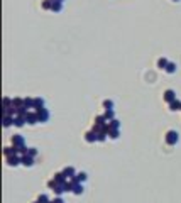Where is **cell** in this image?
Here are the masks:
<instances>
[{
	"label": "cell",
	"mask_w": 181,
	"mask_h": 203,
	"mask_svg": "<svg viewBox=\"0 0 181 203\" xmlns=\"http://www.w3.org/2000/svg\"><path fill=\"white\" fill-rule=\"evenodd\" d=\"M108 125H110V129H120V122H119L117 118H113V120L108 122Z\"/></svg>",
	"instance_id": "d4e9b609"
},
{
	"label": "cell",
	"mask_w": 181,
	"mask_h": 203,
	"mask_svg": "<svg viewBox=\"0 0 181 203\" xmlns=\"http://www.w3.org/2000/svg\"><path fill=\"white\" fill-rule=\"evenodd\" d=\"M83 191H85V190H83V184H81V183H75V186H73V191H71V193L81 195Z\"/></svg>",
	"instance_id": "e0dca14e"
},
{
	"label": "cell",
	"mask_w": 181,
	"mask_h": 203,
	"mask_svg": "<svg viewBox=\"0 0 181 203\" xmlns=\"http://www.w3.org/2000/svg\"><path fill=\"white\" fill-rule=\"evenodd\" d=\"M14 103H12V98H9V97H5L3 98V108H9V107H12Z\"/></svg>",
	"instance_id": "83f0119b"
},
{
	"label": "cell",
	"mask_w": 181,
	"mask_h": 203,
	"mask_svg": "<svg viewBox=\"0 0 181 203\" xmlns=\"http://www.w3.org/2000/svg\"><path fill=\"white\" fill-rule=\"evenodd\" d=\"M29 156H32V157L37 156V149H36V147H29Z\"/></svg>",
	"instance_id": "f546056e"
},
{
	"label": "cell",
	"mask_w": 181,
	"mask_h": 203,
	"mask_svg": "<svg viewBox=\"0 0 181 203\" xmlns=\"http://www.w3.org/2000/svg\"><path fill=\"white\" fill-rule=\"evenodd\" d=\"M58 2H61V3H63V2H64V0H58Z\"/></svg>",
	"instance_id": "d6a6232c"
},
{
	"label": "cell",
	"mask_w": 181,
	"mask_h": 203,
	"mask_svg": "<svg viewBox=\"0 0 181 203\" xmlns=\"http://www.w3.org/2000/svg\"><path fill=\"white\" fill-rule=\"evenodd\" d=\"M26 120H27V124H29V125H36V124L39 122V120H37V112H36V110H34V112H30V110H29V114L26 115Z\"/></svg>",
	"instance_id": "3957f363"
},
{
	"label": "cell",
	"mask_w": 181,
	"mask_h": 203,
	"mask_svg": "<svg viewBox=\"0 0 181 203\" xmlns=\"http://www.w3.org/2000/svg\"><path fill=\"white\" fill-rule=\"evenodd\" d=\"M51 10H53V12H61V10H63V3L58 2V0H54V2L51 3Z\"/></svg>",
	"instance_id": "2e32d148"
},
{
	"label": "cell",
	"mask_w": 181,
	"mask_h": 203,
	"mask_svg": "<svg viewBox=\"0 0 181 203\" xmlns=\"http://www.w3.org/2000/svg\"><path fill=\"white\" fill-rule=\"evenodd\" d=\"M51 0H42V9L44 10H51Z\"/></svg>",
	"instance_id": "f1b7e54d"
},
{
	"label": "cell",
	"mask_w": 181,
	"mask_h": 203,
	"mask_svg": "<svg viewBox=\"0 0 181 203\" xmlns=\"http://www.w3.org/2000/svg\"><path fill=\"white\" fill-rule=\"evenodd\" d=\"M85 141L86 142H97L98 141V134L93 132V130H88V132H85Z\"/></svg>",
	"instance_id": "52a82bcc"
},
{
	"label": "cell",
	"mask_w": 181,
	"mask_h": 203,
	"mask_svg": "<svg viewBox=\"0 0 181 203\" xmlns=\"http://www.w3.org/2000/svg\"><path fill=\"white\" fill-rule=\"evenodd\" d=\"M103 115H105V118L110 122V120L115 118V112H113V108H110V110H105V114H103Z\"/></svg>",
	"instance_id": "d6986e66"
},
{
	"label": "cell",
	"mask_w": 181,
	"mask_h": 203,
	"mask_svg": "<svg viewBox=\"0 0 181 203\" xmlns=\"http://www.w3.org/2000/svg\"><path fill=\"white\" fill-rule=\"evenodd\" d=\"M7 159V164L9 166H19L20 164V156H10V157H5Z\"/></svg>",
	"instance_id": "8fae6325"
},
{
	"label": "cell",
	"mask_w": 181,
	"mask_h": 203,
	"mask_svg": "<svg viewBox=\"0 0 181 203\" xmlns=\"http://www.w3.org/2000/svg\"><path fill=\"white\" fill-rule=\"evenodd\" d=\"M58 186H59V183H58V181H56L54 178H51L49 181H48V188H49V190H53V191H54V190H56Z\"/></svg>",
	"instance_id": "ffe728a7"
},
{
	"label": "cell",
	"mask_w": 181,
	"mask_h": 203,
	"mask_svg": "<svg viewBox=\"0 0 181 203\" xmlns=\"http://www.w3.org/2000/svg\"><path fill=\"white\" fill-rule=\"evenodd\" d=\"M53 178H54V179H56L59 184H64L66 181H68V178L64 176V173H63V171H61V173H54V174H53Z\"/></svg>",
	"instance_id": "7c38bea8"
},
{
	"label": "cell",
	"mask_w": 181,
	"mask_h": 203,
	"mask_svg": "<svg viewBox=\"0 0 181 203\" xmlns=\"http://www.w3.org/2000/svg\"><path fill=\"white\" fill-rule=\"evenodd\" d=\"M168 63H169V61H168L166 58H159L158 59V68H159V69H166Z\"/></svg>",
	"instance_id": "ac0fdd59"
},
{
	"label": "cell",
	"mask_w": 181,
	"mask_h": 203,
	"mask_svg": "<svg viewBox=\"0 0 181 203\" xmlns=\"http://www.w3.org/2000/svg\"><path fill=\"white\" fill-rule=\"evenodd\" d=\"M86 178H88V174L85 173V171H80V173H76V176L73 178L76 183H83V181H86Z\"/></svg>",
	"instance_id": "5bb4252c"
},
{
	"label": "cell",
	"mask_w": 181,
	"mask_h": 203,
	"mask_svg": "<svg viewBox=\"0 0 181 203\" xmlns=\"http://www.w3.org/2000/svg\"><path fill=\"white\" fill-rule=\"evenodd\" d=\"M173 2H180V0H173Z\"/></svg>",
	"instance_id": "836d02e7"
},
{
	"label": "cell",
	"mask_w": 181,
	"mask_h": 203,
	"mask_svg": "<svg viewBox=\"0 0 181 203\" xmlns=\"http://www.w3.org/2000/svg\"><path fill=\"white\" fill-rule=\"evenodd\" d=\"M37 202L39 203H49L51 200L48 198V195H39V196H37Z\"/></svg>",
	"instance_id": "4316f807"
},
{
	"label": "cell",
	"mask_w": 181,
	"mask_h": 203,
	"mask_svg": "<svg viewBox=\"0 0 181 203\" xmlns=\"http://www.w3.org/2000/svg\"><path fill=\"white\" fill-rule=\"evenodd\" d=\"M17 154H19V151H17V147H15V145H12V147H3V156H5V157L17 156Z\"/></svg>",
	"instance_id": "9c48e42d"
},
{
	"label": "cell",
	"mask_w": 181,
	"mask_h": 203,
	"mask_svg": "<svg viewBox=\"0 0 181 203\" xmlns=\"http://www.w3.org/2000/svg\"><path fill=\"white\" fill-rule=\"evenodd\" d=\"M108 135H110V139H119V129H110Z\"/></svg>",
	"instance_id": "484cf974"
},
{
	"label": "cell",
	"mask_w": 181,
	"mask_h": 203,
	"mask_svg": "<svg viewBox=\"0 0 181 203\" xmlns=\"http://www.w3.org/2000/svg\"><path fill=\"white\" fill-rule=\"evenodd\" d=\"M20 164L26 166V168H30V166H34V157H32V156H29V154L20 156Z\"/></svg>",
	"instance_id": "277c9868"
},
{
	"label": "cell",
	"mask_w": 181,
	"mask_h": 203,
	"mask_svg": "<svg viewBox=\"0 0 181 203\" xmlns=\"http://www.w3.org/2000/svg\"><path fill=\"white\" fill-rule=\"evenodd\" d=\"M49 117H51V114H49L48 108H41V110H37V120H39L41 124H46V122L49 120Z\"/></svg>",
	"instance_id": "7a4b0ae2"
},
{
	"label": "cell",
	"mask_w": 181,
	"mask_h": 203,
	"mask_svg": "<svg viewBox=\"0 0 181 203\" xmlns=\"http://www.w3.org/2000/svg\"><path fill=\"white\" fill-rule=\"evenodd\" d=\"M63 173H64V176H66L68 179H73V178L76 176V171H75V168H73V166H66V168L63 169Z\"/></svg>",
	"instance_id": "30bf717a"
},
{
	"label": "cell",
	"mask_w": 181,
	"mask_h": 203,
	"mask_svg": "<svg viewBox=\"0 0 181 203\" xmlns=\"http://www.w3.org/2000/svg\"><path fill=\"white\" fill-rule=\"evenodd\" d=\"M169 110H171V112H176V110H181V102L178 100V98H176L174 102H171V103H169Z\"/></svg>",
	"instance_id": "9a60e30c"
},
{
	"label": "cell",
	"mask_w": 181,
	"mask_h": 203,
	"mask_svg": "<svg viewBox=\"0 0 181 203\" xmlns=\"http://www.w3.org/2000/svg\"><path fill=\"white\" fill-rule=\"evenodd\" d=\"M164 141H166V144H168V145L178 144V141H180V134H178L176 130H168L166 135H164Z\"/></svg>",
	"instance_id": "6da1fadb"
},
{
	"label": "cell",
	"mask_w": 181,
	"mask_h": 203,
	"mask_svg": "<svg viewBox=\"0 0 181 203\" xmlns=\"http://www.w3.org/2000/svg\"><path fill=\"white\" fill-rule=\"evenodd\" d=\"M46 102H44V98L42 97H36L34 98V110L37 112V110H41V108H46Z\"/></svg>",
	"instance_id": "ba28073f"
},
{
	"label": "cell",
	"mask_w": 181,
	"mask_h": 203,
	"mask_svg": "<svg viewBox=\"0 0 181 203\" xmlns=\"http://www.w3.org/2000/svg\"><path fill=\"white\" fill-rule=\"evenodd\" d=\"M102 105H103L105 110H110V108H113V102H112V100H103V103H102Z\"/></svg>",
	"instance_id": "cb8c5ba5"
},
{
	"label": "cell",
	"mask_w": 181,
	"mask_h": 203,
	"mask_svg": "<svg viewBox=\"0 0 181 203\" xmlns=\"http://www.w3.org/2000/svg\"><path fill=\"white\" fill-rule=\"evenodd\" d=\"M53 203H64V202H63V198L58 196V198H54V200H53Z\"/></svg>",
	"instance_id": "1f68e13d"
},
{
	"label": "cell",
	"mask_w": 181,
	"mask_h": 203,
	"mask_svg": "<svg viewBox=\"0 0 181 203\" xmlns=\"http://www.w3.org/2000/svg\"><path fill=\"white\" fill-rule=\"evenodd\" d=\"M164 100H166L168 103L174 102V100H176V91L171 90V88H169V90H166V91H164Z\"/></svg>",
	"instance_id": "8992f818"
},
{
	"label": "cell",
	"mask_w": 181,
	"mask_h": 203,
	"mask_svg": "<svg viewBox=\"0 0 181 203\" xmlns=\"http://www.w3.org/2000/svg\"><path fill=\"white\" fill-rule=\"evenodd\" d=\"M164 71H166V73H169V75L174 73V71H176V64H174V63H168V66H166Z\"/></svg>",
	"instance_id": "603a6c76"
},
{
	"label": "cell",
	"mask_w": 181,
	"mask_h": 203,
	"mask_svg": "<svg viewBox=\"0 0 181 203\" xmlns=\"http://www.w3.org/2000/svg\"><path fill=\"white\" fill-rule=\"evenodd\" d=\"M12 144L15 147H22V145H26V141H24V137L20 134H14L12 135Z\"/></svg>",
	"instance_id": "5b68a950"
},
{
	"label": "cell",
	"mask_w": 181,
	"mask_h": 203,
	"mask_svg": "<svg viewBox=\"0 0 181 203\" xmlns=\"http://www.w3.org/2000/svg\"><path fill=\"white\" fill-rule=\"evenodd\" d=\"M26 122H27V120H26V117L24 115H15L14 117V125L15 127H22Z\"/></svg>",
	"instance_id": "4fadbf2b"
},
{
	"label": "cell",
	"mask_w": 181,
	"mask_h": 203,
	"mask_svg": "<svg viewBox=\"0 0 181 203\" xmlns=\"http://www.w3.org/2000/svg\"><path fill=\"white\" fill-rule=\"evenodd\" d=\"M12 103H14V107H24V98H20V97H15V98H12Z\"/></svg>",
	"instance_id": "44dd1931"
},
{
	"label": "cell",
	"mask_w": 181,
	"mask_h": 203,
	"mask_svg": "<svg viewBox=\"0 0 181 203\" xmlns=\"http://www.w3.org/2000/svg\"><path fill=\"white\" fill-rule=\"evenodd\" d=\"M14 124V117H10V115H3V125L5 127H10Z\"/></svg>",
	"instance_id": "7402d4cb"
},
{
	"label": "cell",
	"mask_w": 181,
	"mask_h": 203,
	"mask_svg": "<svg viewBox=\"0 0 181 203\" xmlns=\"http://www.w3.org/2000/svg\"><path fill=\"white\" fill-rule=\"evenodd\" d=\"M107 139V134H98V142H103Z\"/></svg>",
	"instance_id": "4dcf8cb0"
}]
</instances>
